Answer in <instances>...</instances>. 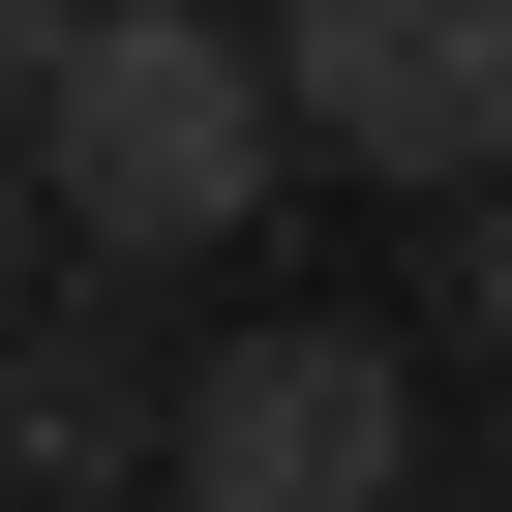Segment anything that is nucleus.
<instances>
[{
  "label": "nucleus",
  "instance_id": "6",
  "mask_svg": "<svg viewBox=\"0 0 512 512\" xmlns=\"http://www.w3.org/2000/svg\"><path fill=\"white\" fill-rule=\"evenodd\" d=\"M31 272H61V241H31V121H0V302H31Z\"/></svg>",
  "mask_w": 512,
  "mask_h": 512
},
{
  "label": "nucleus",
  "instance_id": "4",
  "mask_svg": "<svg viewBox=\"0 0 512 512\" xmlns=\"http://www.w3.org/2000/svg\"><path fill=\"white\" fill-rule=\"evenodd\" d=\"M0 482H31V512H121L151 482V302L121 272H31V302H0Z\"/></svg>",
  "mask_w": 512,
  "mask_h": 512
},
{
  "label": "nucleus",
  "instance_id": "2",
  "mask_svg": "<svg viewBox=\"0 0 512 512\" xmlns=\"http://www.w3.org/2000/svg\"><path fill=\"white\" fill-rule=\"evenodd\" d=\"M392 482H422V392H392V332H332V302L151 362V512H392Z\"/></svg>",
  "mask_w": 512,
  "mask_h": 512
},
{
  "label": "nucleus",
  "instance_id": "1",
  "mask_svg": "<svg viewBox=\"0 0 512 512\" xmlns=\"http://www.w3.org/2000/svg\"><path fill=\"white\" fill-rule=\"evenodd\" d=\"M0 121H31V241H61V272H121V302L211 272V241L302 181V151H272V61H241L211 0H91Z\"/></svg>",
  "mask_w": 512,
  "mask_h": 512
},
{
  "label": "nucleus",
  "instance_id": "3",
  "mask_svg": "<svg viewBox=\"0 0 512 512\" xmlns=\"http://www.w3.org/2000/svg\"><path fill=\"white\" fill-rule=\"evenodd\" d=\"M272 151H332V181H482L512 151V0H272Z\"/></svg>",
  "mask_w": 512,
  "mask_h": 512
},
{
  "label": "nucleus",
  "instance_id": "7",
  "mask_svg": "<svg viewBox=\"0 0 512 512\" xmlns=\"http://www.w3.org/2000/svg\"><path fill=\"white\" fill-rule=\"evenodd\" d=\"M61 31H91V0H0V91H31V61H61Z\"/></svg>",
  "mask_w": 512,
  "mask_h": 512
},
{
  "label": "nucleus",
  "instance_id": "8",
  "mask_svg": "<svg viewBox=\"0 0 512 512\" xmlns=\"http://www.w3.org/2000/svg\"><path fill=\"white\" fill-rule=\"evenodd\" d=\"M121 512H151V482H121Z\"/></svg>",
  "mask_w": 512,
  "mask_h": 512
},
{
  "label": "nucleus",
  "instance_id": "5",
  "mask_svg": "<svg viewBox=\"0 0 512 512\" xmlns=\"http://www.w3.org/2000/svg\"><path fill=\"white\" fill-rule=\"evenodd\" d=\"M452 302H482V362H512V151H482V211H452Z\"/></svg>",
  "mask_w": 512,
  "mask_h": 512
}]
</instances>
